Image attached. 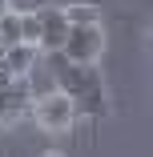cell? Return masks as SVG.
Masks as SVG:
<instances>
[{"label": "cell", "instance_id": "6da1fadb", "mask_svg": "<svg viewBox=\"0 0 153 157\" xmlns=\"http://www.w3.org/2000/svg\"><path fill=\"white\" fill-rule=\"evenodd\" d=\"M40 56H44V65L52 73V85L73 101V113L77 117H89V121L105 117L109 101H105V81H101L97 60H69L60 48L40 52Z\"/></svg>", "mask_w": 153, "mask_h": 157}, {"label": "cell", "instance_id": "7a4b0ae2", "mask_svg": "<svg viewBox=\"0 0 153 157\" xmlns=\"http://www.w3.org/2000/svg\"><path fill=\"white\" fill-rule=\"evenodd\" d=\"M28 113H33L36 125H40V129H48V133H65L69 125L77 121L73 101H69L60 89H48V93H40V97H33V109H28Z\"/></svg>", "mask_w": 153, "mask_h": 157}, {"label": "cell", "instance_id": "3957f363", "mask_svg": "<svg viewBox=\"0 0 153 157\" xmlns=\"http://www.w3.org/2000/svg\"><path fill=\"white\" fill-rule=\"evenodd\" d=\"M105 48V33H101V20L97 24H69L65 33V44H60V52H65L69 60H97Z\"/></svg>", "mask_w": 153, "mask_h": 157}, {"label": "cell", "instance_id": "277c9868", "mask_svg": "<svg viewBox=\"0 0 153 157\" xmlns=\"http://www.w3.org/2000/svg\"><path fill=\"white\" fill-rule=\"evenodd\" d=\"M36 20H40V40H36V48L40 52H52V48H60L65 44V33H69V20H65V8H36Z\"/></svg>", "mask_w": 153, "mask_h": 157}, {"label": "cell", "instance_id": "5b68a950", "mask_svg": "<svg viewBox=\"0 0 153 157\" xmlns=\"http://www.w3.org/2000/svg\"><path fill=\"white\" fill-rule=\"evenodd\" d=\"M40 60V48L36 44H28V40H16V44H4V65L12 77H24L28 69H33Z\"/></svg>", "mask_w": 153, "mask_h": 157}, {"label": "cell", "instance_id": "8992f818", "mask_svg": "<svg viewBox=\"0 0 153 157\" xmlns=\"http://www.w3.org/2000/svg\"><path fill=\"white\" fill-rule=\"evenodd\" d=\"M65 20H69V24H97V20H101V8H97V4H85V0H77V4L65 8Z\"/></svg>", "mask_w": 153, "mask_h": 157}, {"label": "cell", "instance_id": "52a82bcc", "mask_svg": "<svg viewBox=\"0 0 153 157\" xmlns=\"http://www.w3.org/2000/svg\"><path fill=\"white\" fill-rule=\"evenodd\" d=\"M20 40V12L4 8L0 12V44H16Z\"/></svg>", "mask_w": 153, "mask_h": 157}, {"label": "cell", "instance_id": "ba28073f", "mask_svg": "<svg viewBox=\"0 0 153 157\" xmlns=\"http://www.w3.org/2000/svg\"><path fill=\"white\" fill-rule=\"evenodd\" d=\"M20 40H28V44L40 40V20H36V12H20Z\"/></svg>", "mask_w": 153, "mask_h": 157}, {"label": "cell", "instance_id": "9c48e42d", "mask_svg": "<svg viewBox=\"0 0 153 157\" xmlns=\"http://www.w3.org/2000/svg\"><path fill=\"white\" fill-rule=\"evenodd\" d=\"M4 8H8V0H0V12H4Z\"/></svg>", "mask_w": 153, "mask_h": 157}, {"label": "cell", "instance_id": "30bf717a", "mask_svg": "<svg viewBox=\"0 0 153 157\" xmlns=\"http://www.w3.org/2000/svg\"><path fill=\"white\" fill-rule=\"evenodd\" d=\"M0 48H4V44H0Z\"/></svg>", "mask_w": 153, "mask_h": 157}]
</instances>
